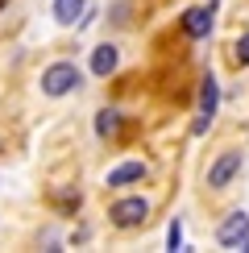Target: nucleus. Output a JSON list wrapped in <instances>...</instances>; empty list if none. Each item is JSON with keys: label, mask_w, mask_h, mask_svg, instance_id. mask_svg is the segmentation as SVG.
I'll return each mask as SVG.
<instances>
[{"label": "nucleus", "mask_w": 249, "mask_h": 253, "mask_svg": "<svg viewBox=\"0 0 249 253\" xmlns=\"http://www.w3.org/2000/svg\"><path fill=\"white\" fill-rule=\"evenodd\" d=\"M79 79H83V75H79L75 62H50V67L42 71V96L58 100V96H67V91H75Z\"/></svg>", "instance_id": "1"}, {"label": "nucleus", "mask_w": 249, "mask_h": 253, "mask_svg": "<svg viewBox=\"0 0 249 253\" xmlns=\"http://www.w3.org/2000/svg\"><path fill=\"white\" fill-rule=\"evenodd\" d=\"M108 220L117 228H141L145 220H150V199H141V195H124V199H117V204L108 208Z\"/></svg>", "instance_id": "2"}, {"label": "nucleus", "mask_w": 249, "mask_h": 253, "mask_svg": "<svg viewBox=\"0 0 249 253\" xmlns=\"http://www.w3.org/2000/svg\"><path fill=\"white\" fill-rule=\"evenodd\" d=\"M249 241V212H228L216 224V245L220 249H245Z\"/></svg>", "instance_id": "3"}, {"label": "nucleus", "mask_w": 249, "mask_h": 253, "mask_svg": "<svg viewBox=\"0 0 249 253\" xmlns=\"http://www.w3.org/2000/svg\"><path fill=\"white\" fill-rule=\"evenodd\" d=\"M241 166H245V154L241 150H224L212 166H208V187H212V191H224V187L241 174Z\"/></svg>", "instance_id": "4"}, {"label": "nucleus", "mask_w": 249, "mask_h": 253, "mask_svg": "<svg viewBox=\"0 0 249 253\" xmlns=\"http://www.w3.org/2000/svg\"><path fill=\"white\" fill-rule=\"evenodd\" d=\"M212 25H216V0L195 4V8H187V13H183V34L195 38V42H204L208 34H212Z\"/></svg>", "instance_id": "5"}, {"label": "nucleus", "mask_w": 249, "mask_h": 253, "mask_svg": "<svg viewBox=\"0 0 249 253\" xmlns=\"http://www.w3.org/2000/svg\"><path fill=\"white\" fill-rule=\"evenodd\" d=\"M150 178V166L137 162V158H129V162H121V166H112L108 178H104V187H112V191H121V187H133V183H145Z\"/></svg>", "instance_id": "6"}, {"label": "nucleus", "mask_w": 249, "mask_h": 253, "mask_svg": "<svg viewBox=\"0 0 249 253\" xmlns=\"http://www.w3.org/2000/svg\"><path fill=\"white\" fill-rule=\"evenodd\" d=\"M117 67H121V50L112 46V42H100V46L91 50V75H96V79H108Z\"/></svg>", "instance_id": "7"}, {"label": "nucleus", "mask_w": 249, "mask_h": 253, "mask_svg": "<svg viewBox=\"0 0 249 253\" xmlns=\"http://www.w3.org/2000/svg\"><path fill=\"white\" fill-rule=\"evenodd\" d=\"M216 108H220V83H216V75L208 71V75L200 79V112L216 121Z\"/></svg>", "instance_id": "8"}, {"label": "nucleus", "mask_w": 249, "mask_h": 253, "mask_svg": "<svg viewBox=\"0 0 249 253\" xmlns=\"http://www.w3.org/2000/svg\"><path fill=\"white\" fill-rule=\"evenodd\" d=\"M117 133H121V112L117 108H100L96 112V137L100 141H112Z\"/></svg>", "instance_id": "9"}, {"label": "nucleus", "mask_w": 249, "mask_h": 253, "mask_svg": "<svg viewBox=\"0 0 249 253\" xmlns=\"http://www.w3.org/2000/svg\"><path fill=\"white\" fill-rule=\"evenodd\" d=\"M83 4H87V0H54V21L58 25H75Z\"/></svg>", "instance_id": "10"}, {"label": "nucleus", "mask_w": 249, "mask_h": 253, "mask_svg": "<svg viewBox=\"0 0 249 253\" xmlns=\"http://www.w3.org/2000/svg\"><path fill=\"white\" fill-rule=\"evenodd\" d=\"M166 249H183V220L179 216L166 224Z\"/></svg>", "instance_id": "11"}, {"label": "nucleus", "mask_w": 249, "mask_h": 253, "mask_svg": "<svg viewBox=\"0 0 249 253\" xmlns=\"http://www.w3.org/2000/svg\"><path fill=\"white\" fill-rule=\"evenodd\" d=\"M54 199H58L62 212H79V204H83V195H79V191H58Z\"/></svg>", "instance_id": "12"}, {"label": "nucleus", "mask_w": 249, "mask_h": 253, "mask_svg": "<svg viewBox=\"0 0 249 253\" xmlns=\"http://www.w3.org/2000/svg\"><path fill=\"white\" fill-rule=\"evenodd\" d=\"M233 62H237V67H249V34L233 42Z\"/></svg>", "instance_id": "13"}, {"label": "nucleus", "mask_w": 249, "mask_h": 253, "mask_svg": "<svg viewBox=\"0 0 249 253\" xmlns=\"http://www.w3.org/2000/svg\"><path fill=\"white\" fill-rule=\"evenodd\" d=\"M208 129H212V117H204V112H200V117L191 121V137H204Z\"/></svg>", "instance_id": "14"}, {"label": "nucleus", "mask_w": 249, "mask_h": 253, "mask_svg": "<svg viewBox=\"0 0 249 253\" xmlns=\"http://www.w3.org/2000/svg\"><path fill=\"white\" fill-rule=\"evenodd\" d=\"M4 4H8V0H0V8H4Z\"/></svg>", "instance_id": "15"}, {"label": "nucleus", "mask_w": 249, "mask_h": 253, "mask_svg": "<svg viewBox=\"0 0 249 253\" xmlns=\"http://www.w3.org/2000/svg\"><path fill=\"white\" fill-rule=\"evenodd\" d=\"M245 249H249V241H245Z\"/></svg>", "instance_id": "16"}]
</instances>
